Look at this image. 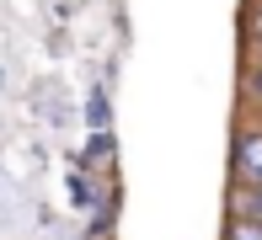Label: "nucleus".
I'll use <instances>...</instances> for the list:
<instances>
[{
	"mask_svg": "<svg viewBox=\"0 0 262 240\" xmlns=\"http://www.w3.org/2000/svg\"><path fill=\"white\" fill-rule=\"evenodd\" d=\"M235 176H241V187H262V128L235 134Z\"/></svg>",
	"mask_w": 262,
	"mask_h": 240,
	"instance_id": "nucleus-1",
	"label": "nucleus"
},
{
	"mask_svg": "<svg viewBox=\"0 0 262 240\" xmlns=\"http://www.w3.org/2000/svg\"><path fill=\"white\" fill-rule=\"evenodd\" d=\"M230 208H235V219H257V224H262V187L230 192Z\"/></svg>",
	"mask_w": 262,
	"mask_h": 240,
	"instance_id": "nucleus-2",
	"label": "nucleus"
},
{
	"mask_svg": "<svg viewBox=\"0 0 262 240\" xmlns=\"http://www.w3.org/2000/svg\"><path fill=\"white\" fill-rule=\"evenodd\" d=\"M225 240H262V224L257 219H230L225 224Z\"/></svg>",
	"mask_w": 262,
	"mask_h": 240,
	"instance_id": "nucleus-3",
	"label": "nucleus"
},
{
	"mask_svg": "<svg viewBox=\"0 0 262 240\" xmlns=\"http://www.w3.org/2000/svg\"><path fill=\"white\" fill-rule=\"evenodd\" d=\"M246 91H252V96H257V102H262V59H257V64H252V69H246Z\"/></svg>",
	"mask_w": 262,
	"mask_h": 240,
	"instance_id": "nucleus-4",
	"label": "nucleus"
},
{
	"mask_svg": "<svg viewBox=\"0 0 262 240\" xmlns=\"http://www.w3.org/2000/svg\"><path fill=\"white\" fill-rule=\"evenodd\" d=\"M252 32H257V43H262V11H257V16H252Z\"/></svg>",
	"mask_w": 262,
	"mask_h": 240,
	"instance_id": "nucleus-5",
	"label": "nucleus"
}]
</instances>
